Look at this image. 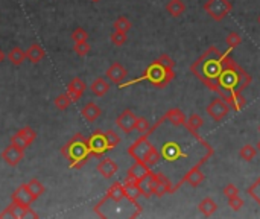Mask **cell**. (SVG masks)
Segmentation results:
<instances>
[{
    "label": "cell",
    "mask_w": 260,
    "mask_h": 219,
    "mask_svg": "<svg viewBox=\"0 0 260 219\" xmlns=\"http://www.w3.org/2000/svg\"><path fill=\"white\" fill-rule=\"evenodd\" d=\"M107 78L113 82V84H117V85H120L125 79H126V76H128V70L120 64V63H113L108 69H107Z\"/></svg>",
    "instance_id": "obj_16"
},
{
    "label": "cell",
    "mask_w": 260,
    "mask_h": 219,
    "mask_svg": "<svg viewBox=\"0 0 260 219\" xmlns=\"http://www.w3.org/2000/svg\"><path fill=\"white\" fill-rule=\"evenodd\" d=\"M0 217H14V219L31 217V219H37V217H40V214L37 211H34L31 208V205H23V204H19V202L13 201L2 213H0Z\"/></svg>",
    "instance_id": "obj_8"
},
{
    "label": "cell",
    "mask_w": 260,
    "mask_h": 219,
    "mask_svg": "<svg viewBox=\"0 0 260 219\" xmlns=\"http://www.w3.org/2000/svg\"><path fill=\"white\" fill-rule=\"evenodd\" d=\"M117 171H119V166L113 158H102L97 164V172L105 180L113 178L117 174Z\"/></svg>",
    "instance_id": "obj_15"
},
{
    "label": "cell",
    "mask_w": 260,
    "mask_h": 219,
    "mask_svg": "<svg viewBox=\"0 0 260 219\" xmlns=\"http://www.w3.org/2000/svg\"><path fill=\"white\" fill-rule=\"evenodd\" d=\"M230 103L224 99H215L207 105V115H209L215 122H221L230 113Z\"/></svg>",
    "instance_id": "obj_9"
},
{
    "label": "cell",
    "mask_w": 260,
    "mask_h": 219,
    "mask_svg": "<svg viewBox=\"0 0 260 219\" xmlns=\"http://www.w3.org/2000/svg\"><path fill=\"white\" fill-rule=\"evenodd\" d=\"M162 157L168 161H175L181 157H186V154L183 152L181 146L177 143V142H166L163 146H162V151H160Z\"/></svg>",
    "instance_id": "obj_13"
},
{
    "label": "cell",
    "mask_w": 260,
    "mask_h": 219,
    "mask_svg": "<svg viewBox=\"0 0 260 219\" xmlns=\"http://www.w3.org/2000/svg\"><path fill=\"white\" fill-rule=\"evenodd\" d=\"M136 122H137V116L131 112L129 108L123 110L116 119L117 128H120L125 134H131L136 130Z\"/></svg>",
    "instance_id": "obj_11"
},
{
    "label": "cell",
    "mask_w": 260,
    "mask_h": 219,
    "mask_svg": "<svg viewBox=\"0 0 260 219\" xmlns=\"http://www.w3.org/2000/svg\"><path fill=\"white\" fill-rule=\"evenodd\" d=\"M209 157H210V154H205V157L198 163V164H195V166L181 178V181L178 183V184H175L174 187H172V193L175 192V190H178L184 183H187L189 186H192V187H198V186H201L202 183H204V180H205V175H204V172H201V166L202 164L209 160Z\"/></svg>",
    "instance_id": "obj_6"
},
{
    "label": "cell",
    "mask_w": 260,
    "mask_h": 219,
    "mask_svg": "<svg viewBox=\"0 0 260 219\" xmlns=\"http://www.w3.org/2000/svg\"><path fill=\"white\" fill-rule=\"evenodd\" d=\"M198 208H199V211L204 214V216H212L213 213H216V210H218V204L212 199V198H204L199 204H198Z\"/></svg>",
    "instance_id": "obj_26"
},
{
    "label": "cell",
    "mask_w": 260,
    "mask_h": 219,
    "mask_svg": "<svg viewBox=\"0 0 260 219\" xmlns=\"http://www.w3.org/2000/svg\"><path fill=\"white\" fill-rule=\"evenodd\" d=\"M231 10L233 7L230 0H207L204 5V11L215 22H222L231 13Z\"/></svg>",
    "instance_id": "obj_5"
},
{
    "label": "cell",
    "mask_w": 260,
    "mask_h": 219,
    "mask_svg": "<svg viewBox=\"0 0 260 219\" xmlns=\"http://www.w3.org/2000/svg\"><path fill=\"white\" fill-rule=\"evenodd\" d=\"M255 148H257V152H260V140L257 142V145H255Z\"/></svg>",
    "instance_id": "obj_45"
},
{
    "label": "cell",
    "mask_w": 260,
    "mask_h": 219,
    "mask_svg": "<svg viewBox=\"0 0 260 219\" xmlns=\"http://www.w3.org/2000/svg\"><path fill=\"white\" fill-rule=\"evenodd\" d=\"M19 133L25 137V140L28 142V145H29V146H31V145H32V142L37 139V133H35L31 127H25V128H22Z\"/></svg>",
    "instance_id": "obj_39"
},
{
    "label": "cell",
    "mask_w": 260,
    "mask_h": 219,
    "mask_svg": "<svg viewBox=\"0 0 260 219\" xmlns=\"http://www.w3.org/2000/svg\"><path fill=\"white\" fill-rule=\"evenodd\" d=\"M105 139H107V143H108L110 151H111V149H114V148L120 143V136H119L114 130H108V131H105Z\"/></svg>",
    "instance_id": "obj_32"
},
{
    "label": "cell",
    "mask_w": 260,
    "mask_h": 219,
    "mask_svg": "<svg viewBox=\"0 0 260 219\" xmlns=\"http://www.w3.org/2000/svg\"><path fill=\"white\" fill-rule=\"evenodd\" d=\"M94 213L100 217H137L142 213V205L128 195L123 198L105 195L94 205Z\"/></svg>",
    "instance_id": "obj_2"
},
{
    "label": "cell",
    "mask_w": 260,
    "mask_h": 219,
    "mask_svg": "<svg viewBox=\"0 0 260 219\" xmlns=\"http://www.w3.org/2000/svg\"><path fill=\"white\" fill-rule=\"evenodd\" d=\"M70 103H72V99L67 96V93L60 94V96L55 97V106L60 110V112H64V110H67Z\"/></svg>",
    "instance_id": "obj_33"
},
{
    "label": "cell",
    "mask_w": 260,
    "mask_h": 219,
    "mask_svg": "<svg viewBox=\"0 0 260 219\" xmlns=\"http://www.w3.org/2000/svg\"><path fill=\"white\" fill-rule=\"evenodd\" d=\"M243 204H245V201H243L239 195H236V196H233V198L228 199V205H230V208L234 210V211H239V210L243 207Z\"/></svg>",
    "instance_id": "obj_42"
},
{
    "label": "cell",
    "mask_w": 260,
    "mask_h": 219,
    "mask_svg": "<svg viewBox=\"0 0 260 219\" xmlns=\"http://www.w3.org/2000/svg\"><path fill=\"white\" fill-rule=\"evenodd\" d=\"M148 136H149V133H145L142 137H139V139L128 148V155H129V157H133L134 160H142V161H143L146 152H148L149 148L152 146V143L148 140Z\"/></svg>",
    "instance_id": "obj_10"
},
{
    "label": "cell",
    "mask_w": 260,
    "mask_h": 219,
    "mask_svg": "<svg viewBox=\"0 0 260 219\" xmlns=\"http://www.w3.org/2000/svg\"><path fill=\"white\" fill-rule=\"evenodd\" d=\"M202 125H204V121H202V118H201L199 115H196V113L190 115V118L186 119V122H184V127H186V130H187L189 133L199 131V128H201Z\"/></svg>",
    "instance_id": "obj_29"
},
{
    "label": "cell",
    "mask_w": 260,
    "mask_h": 219,
    "mask_svg": "<svg viewBox=\"0 0 260 219\" xmlns=\"http://www.w3.org/2000/svg\"><path fill=\"white\" fill-rule=\"evenodd\" d=\"M163 118H165V121L171 122L174 127L184 125V122H186V115L181 112L180 108H171L169 112H168Z\"/></svg>",
    "instance_id": "obj_24"
},
{
    "label": "cell",
    "mask_w": 260,
    "mask_h": 219,
    "mask_svg": "<svg viewBox=\"0 0 260 219\" xmlns=\"http://www.w3.org/2000/svg\"><path fill=\"white\" fill-rule=\"evenodd\" d=\"M85 88H87V84L81 79V78H73L70 82H69V85H67V96L72 99V102H78L79 99H81V96L84 94V91H85Z\"/></svg>",
    "instance_id": "obj_17"
},
{
    "label": "cell",
    "mask_w": 260,
    "mask_h": 219,
    "mask_svg": "<svg viewBox=\"0 0 260 219\" xmlns=\"http://www.w3.org/2000/svg\"><path fill=\"white\" fill-rule=\"evenodd\" d=\"M90 90L94 96L97 97H102V96H105L110 90V82L107 79H103V78H96L91 85H90Z\"/></svg>",
    "instance_id": "obj_22"
},
{
    "label": "cell",
    "mask_w": 260,
    "mask_h": 219,
    "mask_svg": "<svg viewBox=\"0 0 260 219\" xmlns=\"http://www.w3.org/2000/svg\"><path fill=\"white\" fill-rule=\"evenodd\" d=\"M73 50H75V53H76V55H79V57H85V55H88V53H90L91 46H90L87 41H81V43H75Z\"/></svg>",
    "instance_id": "obj_37"
},
{
    "label": "cell",
    "mask_w": 260,
    "mask_h": 219,
    "mask_svg": "<svg viewBox=\"0 0 260 219\" xmlns=\"http://www.w3.org/2000/svg\"><path fill=\"white\" fill-rule=\"evenodd\" d=\"M258 23H260V16H258Z\"/></svg>",
    "instance_id": "obj_47"
},
{
    "label": "cell",
    "mask_w": 260,
    "mask_h": 219,
    "mask_svg": "<svg viewBox=\"0 0 260 219\" xmlns=\"http://www.w3.org/2000/svg\"><path fill=\"white\" fill-rule=\"evenodd\" d=\"M72 40H73L75 43L87 41V40H88V34H87V31H84L82 28H76V29L72 32Z\"/></svg>",
    "instance_id": "obj_40"
},
{
    "label": "cell",
    "mask_w": 260,
    "mask_h": 219,
    "mask_svg": "<svg viewBox=\"0 0 260 219\" xmlns=\"http://www.w3.org/2000/svg\"><path fill=\"white\" fill-rule=\"evenodd\" d=\"M44 55H46V52H44V49H43L38 43L31 44V46L28 47V50H26V58H28L31 63H34V64L40 63V61L44 58Z\"/></svg>",
    "instance_id": "obj_23"
},
{
    "label": "cell",
    "mask_w": 260,
    "mask_h": 219,
    "mask_svg": "<svg viewBox=\"0 0 260 219\" xmlns=\"http://www.w3.org/2000/svg\"><path fill=\"white\" fill-rule=\"evenodd\" d=\"M152 128H151V124L148 122V119L145 118H137V122H136V131L145 134V133H149Z\"/></svg>",
    "instance_id": "obj_38"
},
{
    "label": "cell",
    "mask_w": 260,
    "mask_h": 219,
    "mask_svg": "<svg viewBox=\"0 0 260 219\" xmlns=\"http://www.w3.org/2000/svg\"><path fill=\"white\" fill-rule=\"evenodd\" d=\"M91 2H93V4H97V2H100V0H91Z\"/></svg>",
    "instance_id": "obj_46"
},
{
    "label": "cell",
    "mask_w": 260,
    "mask_h": 219,
    "mask_svg": "<svg viewBox=\"0 0 260 219\" xmlns=\"http://www.w3.org/2000/svg\"><path fill=\"white\" fill-rule=\"evenodd\" d=\"M225 43H227V46H228V49H234V47H237L240 43H242V37H240V34H237V32H230L228 35H227V38H225Z\"/></svg>",
    "instance_id": "obj_36"
},
{
    "label": "cell",
    "mask_w": 260,
    "mask_h": 219,
    "mask_svg": "<svg viewBox=\"0 0 260 219\" xmlns=\"http://www.w3.org/2000/svg\"><path fill=\"white\" fill-rule=\"evenodd\" d=\"M7 58L10 60V63H11V64H14V66H20V64H23V61L26 60V50H23L22 47L16 46V47H13V49L8 52Z\"/></svg>",
    "instance_id": "obj_25"
},
{
    "label": "cell",
    "mask_w": 260,
    "mask_h": 219,
    "mask_svg": "<svg viewBox=\"0 0 260 219\" xmlns=\"http://www.w3.org/2000/svg\"><path fill=\"white\" fill-rule=\"evenodd\" d=\"M61 154L69 160V166L72 169H81L84 164L90 160V157H91L87 139L81 133L75 134L61 148Z\"/></svg>",
    "instance_id": "obj_4"
},
{
    "label": "cell",
    "mask_w": 260,
    "mask_h": 219,
    "mask_svg": "<svg viewBox=\"0 0 260 219\" xmlns=\"http://www.w3.org/2000/svg\"><path fill=\"white\" fill-rule=\"evenodd\" d=\"M113 28H114V31L128 32V31L133 28V25H131V22H129L126 17H119V19L113 23Z\"/></svg>",
    "instance_id": "obj_34"
},
{
    "label": "cell",
    "mask_w": 260,
    "mask_h": 219,
    "mask_svg": "<svg viewBox=\"0 0 260 219\" xmlns=\"http://www.w3.org/2000/svg\"><path fill=\"white\" fill-rule=\"evenodd\" d=\"M231 49L221 52L216 46L207 49L201 57L190 66V72L209 87L218 93L221 99L230 103L234 112L246 105V99L242 91L251 84L252 78L230 57Z\"/></svg>",
    "instance_id": "obj_1"
},
{
    "label": "cell",
    "mask_w": 260,
    "mask_h": 219,
    "mask_svg": "<svg viewBox=\"0 0 260 219\" xmlns=\"http://www.w3.org/2000/svg\"><path fill=\"white\" fill-rule=\"evenodd\" d=\"M224 195L230 199V198H233V196H236V195H239V189L234 186V184H227L225 187H224Z\"/></svg>",
    "instance_id": "obj_43"
},
{
    "label": "cell",
    "mask_w": 260,
    "mask_h": 219,
    "mask_svg": "<svg viewBox=\"0 0 260 219\" xmlns=\"http://www.w3.org/2000/svg\"><path fill=\"white\" fill-rule=\"evenodd\" d=\"M100 115H102V110H100V106L96 105L94 102H88L87 105H84V106L81 108V116H82L87 122H90V124L96 122V121L100 118Z\"/></svg>",
    "instance_id": "obj_19"
},
{
    "label": "cell",
    "mask_w": 260,
    "mask_h": 219,
    "mask_svg": "<svg viewBox=\"0 0 260 219\" xmlns=\"http://www.w3.org/2000/svg\"><path fill=\"white\" fill-rule=\"evenodd\" d=\"M11 143L16 145V146H19V148H22V149H26L29 146L28 142L25 140V137L20 133H16L14 136H11Z\"/></svg>",
    "instance_id": "obj_41"
},
{
    "label": "cell",
    "mask_w": 260,
    "mask_h": 219,
    "mask_svg": "<svg viewBox=\"0 0 260 219\" xmlns=\"http://www.w3.org/2000/svg\"><path fill=\"white\" fill-rule=\"evenodd\" d=\"M87 143H88L91 157H96V158H100L103 154L110 151L108 143H107V139H105V131L96 130V131L91 133V136L87 139Z\"/></svg>",
    "instance_id": "obj_7"
},
{
    "label": "cell",
    "mask_w": 260,
    "mask_h": 219,
    "mask_svg": "<svg viewBox=\"0 0 260 219\" xmlns=\"http://www.w3.org/2000/svg\"><path fill=\"white\" fill-rule=\"evenodd\" d=\"M175 76V70L174 69H169L166 66H163L159 60H155L154 63H151V66L145 70V73L136 79H131L128 82H122L119 85V88H125V87H129L133 84H137V82H142V81H148L149 84H152L154 87L157 88H165L169 85V82L174 79Z\"/></svg>",
    "instance_id": "obj_3"
},
{
    "label": "cell",
    "mask_w": 260,
    "mask_h": 219,
    "mask_svg": "<svg viewBox=\"0 0 260 219\" xmlns=\"http://www.w3.org/2000/svg\"><path fill=\"white\" fill-rule=\"evenodd\" d=\"M172 183L163 175V174H157V183H155V189H154V195L155 196H165L166 193H172Z\"/></svg>",
    "instance_id": "obj_20"
},
{
    "label": "cell",
    "mask_w": 260,
    "mask_h": 219,
    "mask_svg": "<svg viewBox=\"0 0 260 219\" xmlns=\"http://www.w3.org/2000/svg\"><path fill=\"white\" fill-rule=\"evenodd\" d=\"M13 201H16V202H19V204H23V205H31L34 201H37L34 196H32V193H31V190L28 189V186L26 184H22V186H19L17 189H16V192L13 193Z\"/></svg>",
    "instance_id": "obj_18"
},
{
    "label": "cell",
    "mask_w": 260,
    "mask_h": 219,
    "mask_svg": "<svg viewBox=\"0 0 260 219\" xmlns=\"http://www.w3.org/2000/svg\"><path fill=\"white\" fill-rule=\"evenodd\" d=\"M155 183H157V174H155V172H151L142 181H139V186H140V189L143 192V198H149L151 195H154Z\"/></svg>",
    "instance_id": "obj_21"
},
{
    "label": "cell",
    "mask_w": 260,
    "mask_h": 219,
    "mask_svg": "<svg viewBox=\"0 0 260 219\" xmlns=\"http://www.w3.org/2000/svg\"><path fill=\"white\" fill-rule=\"evenodd\" d=\"M166 11L172 16V17H180L183 16V13L186 11V5L183 0H169L166 5Z\"/></svg>",
    "instance_id": "obj_27"
},
{
    "label": "cell",
    "mask_w": 260,
    "mask_h": 219,
    "mask_svg": "<svg viewBox=\"0 0 260 219\" xmlns=\"http://www.w3.org/2000/svg\"><path fill=\"white\" fill-rule=\"evenodd\" d=\"M162 160V154H160V151L155 148L154 145L149 148V151L146 152V155H145V158H143V161L148 164L149 168H152V166H155V164H159V161Z\"/></svg>",
    "instance_id": "obj_28"
},
{
    "label": "cell",
    "mask_w": 260,
    "mask_h": 219,
    "mask_svg": "<svg viewBox=\"0 0 260 219\" xmlns=\"http://www.w3.org/2000/svg\"><path fill=\"white\" fill-rule=\"evenodd\" d=\"M239 155H240V158L245 160V161H252V160L255 158V155H257V148H254L252 145H245V146L240 149Z\"/></svg>",
    "instance_id": "obj_31"
},
{
    "label": "cell",
    "mask_w": 260,
    "mask_h": 219,
    "mask_svg": "<svg viewBox=\"0 0 260 219\" xmlns=\"http://www.w3.org/2000/svg\"><path fill=\"white\" fill-rule=\"evenodd\" d=\"M5 60H7V55H5V52L2 49H0V64H2Z\"/></svg>",
    "instance_id": "obj_44"
},
{
    "label": "cell",
    "mask_w": 260,
    "mask_h": 219,
    "mask_svg": "<svg viewBox=\"0 0 260 219\" xmlns=\"http://www.w3.org/2000/svg\"><path fill=\"white\" fill-rule=\"evenodd\" d=\"M25 158V149L16 146V145H10L7 146L4 151H2V160H5L7 164H10V166H17V164Z\"/></svg>",
    "instance_id": "obj_12"
},
{
    "label": "cell",
    "mask_w": 260,
    "mask_h": 219,
    "mask_svg": "<svg viewBox=\"0 0 260 219\" xmlns=\"http://www.w3.org/2000/svg\"><path fill=\"white\" fill-rule=\"evenodd\" d=\"M152 171H151V168L148 166V164L145 163V161H142V160H136V163L133 164V166L129 168V171H128V175H126V178H129V180H134V181H142L146 175H149Z\"/></svg>",
    "instance_id": "obj_14"
},
{
    "label": "cell",
    "mask_w": 260,
    "mask_h": 219,
    "mask_svg": "<svg viewBox=\"0 0 260 219\" xmlns=\"http://www.w3.org/2000/svg\"><path fill=\"white\" fill-rule=\"evenodd\" d=\"M258 131H260V127H258Z\"/></svg>",
    "instance_id": "obj_48"
},
{
    "label": "cell",
    "mask_w": 260,
    "mask_h": 219,
    "mask_svg": "<svg viewBox=\"0 0 260 219\" xmlns=\"http://www.w3.org/2000/svg\"><path fill=\"white\" fill-rule=\"evenodd\" d=\"M26 186H28V189L31 190V193H32V196L35 198V199H38L43 193H44V186L40 183V180H37V178H32L29 183H26Z\"/></svg>",
    "instance_id": "obj_30"
},
{
    "label": "cell",
    "mask_w": 260,
    "mask_h": 219,
    "mask_svg": "<svg viewBox=\"0 0 260 219\" xmlns=\"http://www.w3.org/2000/svg\"><path fill=\"white\" fill-rule=\"evenodd\" d=\"M110 40H111V43H113L114 46H123V44L126 43V40H128V35H126V32L114 31V32L111 34Z\"/></svg>",
    "instance_id": "obj_35"
}]
</instances>
